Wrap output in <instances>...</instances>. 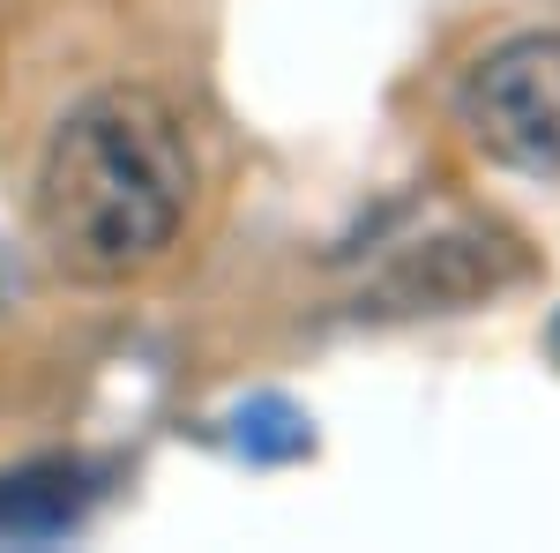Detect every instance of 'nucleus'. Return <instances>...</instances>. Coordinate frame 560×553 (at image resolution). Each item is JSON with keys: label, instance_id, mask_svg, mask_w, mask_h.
Here are the masks:
<instances>
[{"label": "nucleus", "instance_id": "nucleus-2", "mask_svg": "<svg viewBox=\"0 0 560 553\" xmlns=\"http://www.w3.org/2000/svg\"><path fill=\"white\" fill-rule=\"evenodd\" d=\"M464 113L501 165L560 172V31H530L486 53L464 90Z\"/></svg>", "mask_w": 560, "mask_h": 553}, {"label": "nucleus", "instance_id": "nucleus-3", "mask_svg": "<svg viewBox=\"0 0 560 553\" xmlns=\"http://www.w3.org/2000/svg\"><path fill=\"white\" fill-rule=\"evenodd\" d=\"M83 494L68 471H23V479H0V539H45L60 523H75Z\"/></svg>", "mask_w": 560, "mask_h": 553}, {"label": "nucleus", "instance_id": "nucleus-1", "mask_svg": "<svg viewBox=\"0 0 560 553\" xmlns=\"http://www.w3.org/2000/svg\"><path fill=\"white\" fill-rule=\"evenodd\" d=\"M195 203V150L158 90L83 97L38 172L45 247L83 285H120L165 255Z\"/></svg>", "mask_w": 560, "mask_h": 553}, {"label": "nucleus", "instance_id": "nucleus-4", "mask_svg": "<svg viewBox=\"0 0 560 553\" xmlns=\"http://www.w3.org/2000/svg\"><path fill=\"white\" fill-rule=\"evenodd\" d=\"M240 449H255V457H300L306 449V419L292 412V404L261 396L255 412H240Z\"/></svg>", "mask_w": 560, "mask_h": 553}]
</instances>
